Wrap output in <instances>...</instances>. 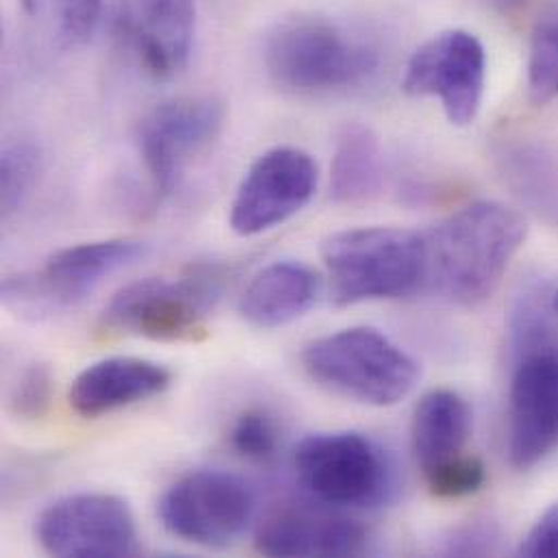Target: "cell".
I'll list each match as a JSON object with an SVG mask.
<instances>
[{"label": "cell", "instance_id": "cell-1", "mask_svg": "<svg viewBox=\"0 0 558 558\" xmlns=\"http://www.w3.org/2000/svg\"><path fill=\"white\" fill-rule=\"evenodd\" d=\"M526 233L522 214L502 203L465 205L424 233V284L454 304L476 306L498 289Z\"/></svg>", "mask_w": 558, "mask_h": 558}, {"label": "cell", "instance_id": "cell-2", "mask_svg": "<svg viewBox=\"0 0 558 558\" xmlns=\"http://www.w3.org/2000/svg\"><path fill=\"white\" fill-rule=\"evenodd\" d=\"M264 59L272 83L300 96L354 87L378 65V54L367 41L315 15L277 24L266 41Z\"/></svg>", "mask_w": 558, "mask_h": 558}, {"label": "cell", "instance_id": "cell-3", "mask_svg": "<svg viewBox=\"0 0 558 558\" xmlns=\"http://www.w3.org/2000/svg\"><path fill=\"white\" fill-rule=\"evenodd\" d=\"M302 367L319 387L367 407L398 404L420 376L417 363L398 343L367 326L311 341L302 350Z\"/></svg>", "mask_w": 558, "mask_h": 558}, {"label": "cell", "instance_id": "cell-4", "mask_svg": "<svg viewBox=\"0 0 558 558\" xmlns=\"http://www.w3.org/2000/svg\"><path fill=\"white\" fill-rule=\"evenodd\" d=\"M335 304L398 298L426 279L424 233L391 227L350 229L322 244Z\"/></svg>", "mask_w": 558, "mask_h": 558}, {"label": "cell", "instance_id": "cell-5", "mask_svg": "<svg viewBox=\"0 0 558 558\" xmlns=\"http://www.w3.org/2000/svg\"><path fill=\"white\" fill-rule=\"evenodd\" d=\"M220 275L192 268L179 279L135 280L122 287L100 315V332L168 343H198L220 298Z\"/></svg>", "mask_w": 558, "mask_h": 558}, {"label": "cell", "instance_id": "cell-6", "mask_svg": "<svg viewBox=\"0 0 558 558\" xmlns=\"http://www.w3.org/2000/svg\"><path fill=\"white\" fill-rule=\"evenodd\" d=\"M304 492L330 509H374L393 498L396 470L385 450L352 430L315 433L293 452Z\"/></svg>", "mask_w": 558, "mask_h": 558}, {"label": "cell", "instance_id": "cell-7", "mask_svg": "<svg viewBox=\"0 0 558 558\" xmlns=\"http://www.w3.org/2000/svg\"><path fill=\"white\" fill-rule=\"evenodd\" d=\"M157 513L166 531L181 542L229 548L251 529L257 500L240 476L201 470L172 483L161 496Z\"/></svg>", "mask_w": 558, "mask_h": 558}, {"label": "cell", "instance_id": "cell-8", "mask_svg": "<svg viewBox=\"0 0 558 558\" xmlns=\"http://www.w3.org/2000/svg\"><path fill=\"white\" fill-rule=\"evenodd\" d=\"M140 240H102L61 248L46 264L22 277H9L2 284L4 300L33 315L68 308L85 300L102 280L126 270L146 255Z\"/></svg>", "mask_w": 558, "mask_h": 558}, {"label": "cell", "instance_id": "cell-9", "mask_svg": "<svg viewBox=\"0 0 558 558\" xmlns=\"http://www.w3.org/2000/svg\"><path fill=\"white\" fill-rule=\"evenodd\" d=\"M225 105L211 96H181L157 105L140 124L137 146L159 196L170 194L185 170L222 135Z\"/></svg>", "mask_w": 558, "mask_h": 558}, {"label": "cell", "instance_id": "cell-10", "mask_svg": "<svg viewBox=\"0 0 558 558\" xmlns=\"http://www.w3.org/2000/svg\"><path fill=\"white\" fill-rule=\"evenodd\" d=\"M485 78L483 41L465 28H450L433 35L411 54L402 89L415 98H437L454 126H468L481 111Z\"/></svg>", "mask_w": 558, "mask_h": 558}, {"label": "cell", "instance_id": "cell-11", "mask_svg": "<svg viewBox=\"0 0 558 558\" xmlns=\"http://www.w3.org/2000/svg\"><path fill=\"white\" fill-rule=\"evenodd\" d=\"M41 550L59 558H122L140 550L131 507L111 494H72L48 505L37 522Z\"/></svg>", "mask_w": 558, "mask_h": 558}, {"label": "cell", "instance_id": "cell-12", "mask_svg": "<svg viewBox=\"0 0 558 558\" xmlns=\"http://www.w3.org/2000/svg\"><path fill=\"white\" fill-rule=\"evenodd\" d=\"M317 163L295 146L266 150L244 174L233 205L231 229L242 238L272 231L300 214L315 196Z\"/></svg>", "mask_w": 558, "mask_h": 558}, {"label": "cell", "instance_id": "cell-13", "mask_svg": "<svg viewBox=\"0 0 558 558\" xmlns=\"http://www.w3.org/2000/svg\"><path fill=\"white\" fill-rule=\"evenodd\" d=\"M113 33L135 63L155 78H174L190 63L196 0H113Z\"/></svg>", "mask_w": 558, "mask_h": 558}, {"label": "cell", "instance_id": "cell-14", "mask_svg": "<svg viewBox=\"0 0 558 558\" xmlns=\"http://www.w3.org/2000/svg\"><path fill=\"white\" fill-rule=\"evenodd\" d=\"M513 361L509 459L518 470H531L558 441V350H535Z\"/></svg>", "mask_w": 558, "mask_h": 558}, {"label": "cell", "instance_id": "cell-15", "mask_svg": "<svg viewBox=\"0 0 558 558\" xmlns=\"http://www.w3.org/2000/svg\"><path fill=\"white\" fill-rule=\"evenodd\" d=\"M266 557H359L369 548L367 531L345 515L313 507H279L257 529Z\"/></svg>", "mask_w": 558, "mask_h": 558}, {"label": "cell", "instance_id": "cell-16", "mask_svg": "<svg viewBox=\"0 0 558 558\" xmlns=\"http://www.w3.org/2000/svg\"><path fill=\"white\" fill-rule=\"evenodd\" d=\"M172 374L157 361L109 356L87 365L70 385L68 402L81 417H100L161 396Z\"/></svg>", "mask_w": 558, "mask_h": 558}, {"label": "cell", "instance_id": "cell-17", "mask_svg": "<svg viewBox=\"0 0 558 558\" xmlns=\"http://www.w3.org/2000/svg\"><path fill=\"white\" fill-rule=\"evenodd\" d=\"M319 280L302 264L277 262L257 272L240 298L242 317L257 328H280L302 317L317 300Z\"/></svg>", "mask_w": 558, "mask_h": 558}, {"label": "cell", "instance_id": "cell-18", "mask_svg": "<svg viewBox=\"0 0 558 558\" xmlns=\"http://www.w3.org/2000/svg\"><path fill=\"white\" fill-rule=\"evenodd\" d=\"M470 437L472 411L457 391L435 389L417 402L411 422V446L424 474L465 454Z\"/></svg>", "mask_w": 558, "mask_h": 558}, {"label": "cell", "instance_id": "cell-19", "mask_svg": "<svg viewBox=\"0 0 558 558\" xmlns=\"http://www.w3.org/2000/svg\"><path fill=\"white\" fill-rule=\"evenodd\" d=\"M500 172L520 203L558 227V150L544 142H509L498 153Z\"/></svg>", "mask_w": 558, "mask_h": 558}, {"label": "cell", "instance_id": "cell-20", "mask_svg": "<svg viewBox=\"0 0 558 558\" xmlns=\"http://www.w3.org/2000/svg\"><path fill=\"white\" fill-rule=\"evenodd\" d=\"M383 181L380 148L374 133L361 124L345 126L337 140L330 187L341 203H356L374 196Z\"/></svg>", "mask_w": 558, "mask_h": 558}, {"label": "cell", "instance_id": "cell-21", "mask_svg": "<svg viewBox=\"0 0 558 558\" xmlns=\"http://www.w3.org/2000/svg\"><path fill=\"white\" fill-rule=\"evenodd\" d=\"M509 343L513 356L535 350H558V311L550 280H526L509 311Z\"/></svg>", "mask_w": 558, "mask_h": 558}, {"label": "cell", "instance_id": "cell-22", "mask_svg": "<svg viewBox=\"0 0 558 558\" xmlns=\"http://www.w3.org/2000/svg\"><path fill=\"white\" fill-rule=\"evenodd\" d=\"M24 13L59 48L85 46L100 22L102 0H20Z\"/></svg>", "mask_w": 558, "mask_h": 558}, {"label": "cell", "instance_id": "cell-23", "mask_svg": "<svg viewBox=\"0 0 558 558\" xmlns=\"http://www.w3.org/2000/svg\"><path fill=\"white\" fill-rule=\"evenodd\" d=\"M529 94L537 105L558 98V4L542 15L533 33Z\"/></svg>", "mask_w": 558, "mask_h": 558}, {"label": "cell", "instance_id": "cell-24", "mask_svg": "<svg viewBox=\"0 0 558 558\" xmlns=\"http://www.w3.org/2000/svg\"><path fill=\"white\" fill-rule=\"evenodd\" d=\"M39 174V150L28 140L4 144L0 157V203L2 214H15L31 196Z\"/></svg>", "mask_w": 558, "mask_h": 558}, {"label": "cell", "instance_id": "cell-25", "mask_svg": "<svg viewBox=\"0 0 558 558\" xmlns=\"http://www.w3.org/2000/svg\"><path fill=\"white\" fill-rule=\"evenodd\" d=\"M229 439L240 457L255 463H268L279 452V424L268 411L248 409L233 422Z\"/></svg>", "mask_w": 558, "mask_h": 558}, {"label": "cell", "instance_id": "cell-26", "mask_svg": "<svg viewBox=\"0 0 558 558\" xmlns=\"http://www.w3.org/2000/svg\"><path fill=\"white\" fill-rule=\"evenodd\" d=\"M428 492L439 500H457L476 494L487 478L485 465L474 454H461L424 474Z\"/></svg>", "mask_w": 558, "mask_h": 558}, {"label": "cell", "instance_id": "cell-27", "mask_svg": "<svg viewBox=\"0 0 558 558\" xmlns=\"http://www.w3.org/2000/svg\"><path fill=\"white\" fill-rule=\"evenodd\" d=\"M52 400V374L46 365H28L9 393V409L22 420H39Z\"/></svg>", "mask_w": 558, "mask_h": 558}, {"label": "cell", "instance_id": "cell-28", "mask_svg": "<svg viewBox=\"0 0 558 558\" xmlns=\"http://www.w3.org/2000/svg\"><path fill=\"white\" fill-rule=\"evenodd\" d=\"M500 544V531L496 524L487 520L470 522L459 529H454L446 539H444V555L450 557H485L494 555Z\"/></svg>", "mask_w": 558, "mask_h": 558}, {"label": "cell", "instance_id": "cell-29", "mask_svg": "<svg viewBox=\"0 0 558 558\" xmlns=\"http://www.w3.org/2000/svg\"><path fill=\"white\" fill-rule=\"evenodd\" d=\"M522 557L558 558V502L531 529L520 546Z\"/></svg>", "mask_w": 558, "mask_h": 558}, {"label": "cell", "instance_id": "cell-30", "mask_svg": "<svg viewBox=\"0 0 558 558\" xmlns=\"http://www.w3.org/2000/svg\"><path fill=\"white\" fill-rule=\"evenodd\" d=\"M531 0H492V4L502 11L505 15H518L520 11H524L529 7Z\"/></svg>", "mask_w": 558, "mask_h": 558}, {"label": "cell", "instance_id": "cell-31", "mask_svg": "<svg viewBox=\"0 0 558 558\" xmlns=\"http://www.w3.org/2000/svg\"><path fill=\"white\" fill-rule=\"evenodd\" d=\"M555 306H557V311H558V287H557V289H555Z\"/></svg>", "mask_w": 558, "mask_h": 558}]
</instances>
